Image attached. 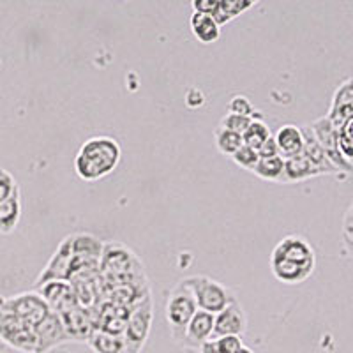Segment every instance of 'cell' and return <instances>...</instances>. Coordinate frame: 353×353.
Listing matches in <instances>:
<instances>
[{
    "mask_svg": "<svg viewBox=\"0 0 353 353\" xmlns=\"http://www.w3.org/2000/svg\"><path fill=\"white\" fill-rule=\"evenodd\" d=\"M196 311L198 305L194 302L193 293L189 292L188 286L181 281L172 290L168 301H166V321H168L173 341L181 345L189 321Z\"/></svg>",
    "mask_w": 353,
    "mask_h": 353,
    "instance_id": "4",
    "label": "cell"
},
{
    "mask_svg": "<svg viewBox=\"0 0 353 353\" xmlns=\"http://www.w3.org/2000/svg\"><path fill=\"white\" fill-rule=\"evenodd\" d=\"M122 149L115 138H88L74 157V172L85 182H96L113 173L121 163Z\"/></svg>",
    "mask_w": 353,
    "mask_h": 353,
    "instance_id": "2",
    "label": "cell"
},
{
    "mask_svg": "<svg viewBox=\"0 0 353 353\" xmlns=\"http://www.w3.org/2000/svg\"><path fill=\"white\" fill-rule=\"evenodd\" d=\"M154 321V301L152 295L141 299L137 305H132L128 318V325L124 330L125 353H141L143 346L152 330Z\"/></svg>",
    "mask_w": 353,
    "mask_h": 353,
    "instance_id": "5",
    "label": "cell"
},
{
    "mask_svg": "<svg viewBox=\"0 0 353 353\" xmlns=\"http://www.w3.org/2000/svg\"><path fill=\"white\" fill-rule=\"evenodd\" d=\"M258 156H260L261 159H267V157L279 156V152H277V147H276V141H274V137H270L269 140L265 141V143L261 145L260 149H258Z\"/></svg>",
    "mask_w": 353,
    "mask_h": 353,
    "instance_id": "33",
    "label": "cell"
},
{
    "mask_svg": "<svg viewBox=\"0 0 353 353\" xmlns=\"http://www.w3.org/2000/svg\"><path fill=\"white\" fill-rule=\"evenodd\" d=\"M283 170H285V159L279 156L276 157H267V159L258 161V165L254 166V170L251 173H254L256 176H260L261 181L267 182H281L283 179Z\"/></svg>",
    "mask_w": 353,
    "mask_h": 353,
    "instance_id": "24",
    "label": "cell"
},
{
    "mask_svg": "<svg viewBox=\"0 0 353 353\" xmlns=\"http://www.w3.org/2000/svg\"><path fill=\"white\" fill-rule=\"evenodd\" d=\"M301 132H302V140H304L302 156H304L305 159H307L309 163L314 166V170H316L320 175H337V176H341V179H345V176H343L341 173L337 172V170L329 163L325 152H323L321 145L318 143V140L314 138V134H313V131H311V128H309V124L302 125Z\"/></svg>",
    "mask_w": 353,
    "mask_h": 353,
    "instance_id": "15",
    "label": "cell"
},
{
    "mask_svg": "<svg viewBox=\"0 0 353 353\" xmlns=\"http://www.w3.org/2000/svg\"><path fill=\"white\" fill-rule=\"evenodd\" d=\"M216 345L219 353H237L244 346V343L239 336H225L216 339Z\"/></svg>",
    "mask_w": 353,
    "mask_h": 353,
    "instance_id": "32",
    "label": "cell"
},
{
    "mask_svg": "<svg viewBox=\"0 0 353 353\" xmlns=\"http://www.w3.org/2000/svg\"><path fill=\"white\" fill-rule=\"evenodd\" d=\"M39 295L43 297V301L48 304L50 311L57 314L65 313L68 309L78 305L77 297H74V292H72V286L68 281H52L46 283V285L39 286Z\"/></svg>",
    "mask_w": 353,
    "mask_h": 353,
    "instance_id": "14",
    "label": "cell"
},
{
    "mask_svg": "<svg viewBox=\"0 0 353 353\" xmlns=\"http://www.w3.org/2000/svg\"><path fill=\"white\" fill-rule=\"evenodd\" d=\"M191 32L193 36L200 41L201 44H212L216 43L221 37V27L214 21L212 17H207V14H200V12H193L191 14Z\"/></svg>",
    "mask_w": 353,
    "mask_h": 353,
    "instance_id": "21",
    "label": "cell"
},
{
    "mask_svg": "<svg viewBox=\"0 0 353 353\" xmlns=\"http://www.w3.org/2000/svg\"><path fill=\"white\" fill-rule=\"evenodd\" d=\"M71 261H72L71 235H68V237L59 244V248H57V251L53 253V256L50 258V261L46 263L43 272L37 276L34 286L39 288V286L52 281H68L69 272H71Z\"/></svg>",
    "mask_w": 353,
    "mask_h": 353,
    "instance_id": "11",
    "label": "cell"
},
{
    "mask_svg": "<svg viewBox=\"0 0 353 353\" xmlns=\"http://www.w3.org/2000/svg\"><path fill=\"white\" fill-rule=\"evenodd\" d=\"M330 124L336 129L345 125L350 119H353V80L348 78L336 88L330 103V110L327 113Z\"/></svg>",
    "mask_w": 353,
    "mask_h": 353,
    "instance_id": "13",
    "label": "cell"
},
{
    "mask_svg": "<svg viewBox=\"0 0 353 353\" xmlns=\"http://www.w3.org/2000/svg\"><path fill=\"white\" fill-rule=\"evenodd\" d=\"M36 334V353H48L55 350L57 346L69 343V337L65 334L64 325H62L61 316L57 313H50L41 323L34 327Z\"/></svg>",
    "mask_w": 353,
    "mask_h": 353,
    "instance_id": "12",
    "label": "cell"
},
{
    "mask_svg": "<svg viewBox=\"0 0 353 353\" xmlns=\"http://www.w3.org/2000/svg\"><path fill=\"white\" fill-rule=\"evenodd\" d=\"M87 345L94 353H125L124 337L112 336L101 330H94L92 336L88 337Z\"/></svg>",
    "mask_w": 353,
    "mask_h": 353,
    "instance_id": "23",
    "label": "cell"
},
{
    "mask_svg": "<svg viewBox=\"0 0 353 353\" xmlns=\"http://www.w3.org/2000/svg\"><path fill=\"white\" fill-rule=\"evenodd\" d=\"M253 119H249V117H241V115H233V113H226L223 119H221L219 128L228 129L232 132H237V134H244L245 129L249 128Z\"/></svg>",
    "mask_w": 353,
    "mask_h": 353,
    "instance_id": "29",
    "label": "cell"
},
{
    "mask_svg": "<svg viewBox=\"0 0 353 353\" xmlns=\"http://www.w3.org/2000/svg\"><path fill=\"white\" fill-rule=\"evenodd\" d=\"M72 258L83 261H99L103 253V242L92 233H72Z\"/></svg>",
    "mask_w": 353,
    "mask_h": 353,
    "instance_id": "18",
    "label": "cell"
},
{
    "mask_svg": "<svg viewBox=\"0 0 353 353\" xmlns=\"http://www.w3.org/2000/svg\"><path fill=\"white\" fill-rule=\"evenodd\" d=\"M274 141H276L277 152L283 159H290L299 154H302V147H304V140H302L301 128L293 124H285L277 129L274 134Z\"/></svg>",
    "mask_w": 353,
    "mask_h": 353,
    "instance_id": "17",
    "label": "cell"
},
{
    "mask_svg": "<svg viewBox=\"0 0 353 353\" xmlns=\"http://www.w3.org/2000/svg\"><path fill=\"white\" fill-rule=\"evenodd\" d=\"M198 350H200V353H219L217 352L216 339H209V341H205Z\"/></svg>",
    "mask_w": 353,
    "mask_h": 353,
    "instance_id": "34",
    "label": "cell"
},
{
    "mask_svg": "<svg viewBox=\"0 0 353 353\" xmlns=\"http://www.w3.org/2000/svg\"><path fill=\"white\" fill-rule=\"evenodd\" d=\"M353 119H350L345 125L337 129V150L348 163H353Z\"/></svg>",
    "mask_w": 353,
    "mask_h": 353,
    "instance_id": "27",
    "label": "cell"
},
{
    "mask_svg": "<svg viewBox=\"0 0 353 353\" xmlns=\"http://www.w3.org/2000/svg\"><path fill=\"white\" fill-rule=\"evenodd\" d=\"M21 193L20 188L14 191L9 198H6L0 203V233L9 235L17 230L18 223L21 219Z\"/></svg>",
    "mask_w": 353,
    "mask_h": 353,
    "instance_id": "19",
    "label": "cell"
},
{
    "mask_svg": "<svg viewBox=\"0 0 353 353\" xmlns=\"http://www.w3.org/2000/svg\"><path fill=\"white\" fill-rule=\"evenodd\" d=\"M228 113L253 119L254 106L251 105V101H249L245 96H235V97H232V101L228 103Z\"/></svg>",
    "mask_w": 353,
    "mask_h": 353,
    "instance_id": "30",
    "label": "cell"
},
{
    "mask_svg": "<svg viewBox=\"0 0 353 353\" xmlns=\"http://www.w3.org/2000/svg\"><path fill=\"white\" fill-rule=\"evenodd\" d=\"M17 189H18L17 179H14L8 170L0 168V203H2L6 198L11 196Z\"/></svg>",
    "mask_w": 353,
    "mask_h": 353,
    "instance_id": "31",
    "label": "cell"
},
{
    "mask_svg": "<svg viewBox=\"0 0 353 353\" xmlns=\"http://www.w3.org/2000/svg\"><path fill=\"white\" fill-rule=\"evenodd\" d=\"M253 6H256V0H219L217 2V9L214 12V21L217 25L230 23L232 20H235L237 17L244 14L248 9H251Z\"/></svg>",
    "mask_w": 353,
    "mask_h": 353,
    "instance_id": "22",
    "label": "cell"
},
{
    "mask_svg": "<svg viewBox=\"0 0 353 353\" xmlns=\"http://www.w3.org/2000/svg\"><path fill=\"white\" fill-rule=\"evenodd\" d=\"M182 283L188 286L189 292L193 293L198 309L205 313L217 314L233 301H237V295L233 293L232 288L221 285L219 281L209 276L185 277L182 279Z\"/></svg>",
    "mask_w": 353,
    "mask_h": 353,
    "instance_id": "3",
    "label": "cell"
},
{
    "mask_svg": "<svg viewBox=\"0 0 353 353\" xmlns=\"http://www.w3.org/2000/svg\"><path fill=\"white\" fill-rule=\"evenodd\" d=\"M0 309L14 314L32 329L52 313L48 304L43 301L37 292H25L12 295V297H0Z\"/></svg>",
    "mask_w": 353,
    "mask_h": 353,
    "instance_id": "6",
    "label": "cell"
},
{
    "mask_svg": "<svg viewBox=\"0 0 353 353\" xmlns=\"http://www.w3.org/2000/svg\"><path fill=\"white\" fill-rule=\"evenodd\" d=\"M214 330V314L205 313L198 309L194 316L189 321L188 329H185L184 337H182L181 345L184 348L198 350L205 341H209Z\"/></svg>",
    "mask_w": 353,
    "mask_h": 353,
    "instance_id": "16",
    "label": "cell"
},
{
    "mask_svg": "<svg viewBox=\"0 0 353 353\" xmlns=\"http://www.w3.org/2000/svg\"><path fill=\"white\" fill-rule=\"evenodd\" d=\"M214 140H216V147L221 154L232 157L233 154L241 149L242 145V137L237 134V132H232L228 129L217 128L216 132H214Z\"/></svg>",
    "mask_w": 353,
    "mask_h": 353,
    "instance_id": "26",
    "label": "cell"
},
{
    "mask_svg": "<svg viewBox=\"0 0 353 353\" xmlns=\"http://www.w3.org/2000/svg\"><path fill=\"white\" fill-rule=\"evenodd\" d=\"M316 254L311 242L301 235H288L277 242L270 256V269L277 281L301 285L313 276Z\"/></svg>",
    "mask_w": 353,
    "mask_h": 353,
    "instance_id": "1",
    "label": "cell"
},
{
    "mask_svg": "<svg viewBox=\"0 0 353 353\" xmlns=\"http://www.w3.org/2000/svg\"><path fill=\"white\" fill-rule=\"evenodd\" d=\"M320 173L314 170V166L305 159L302 154L295 157L285 159V170H283V179L279 184H293V182H304L318 176Z\"/></svg>",
    "mask_w": 353,
    "mask_h": 353,
    "instance_id": "20",
    "label": "cell"
},
{
    "mask_svg": "<svg viewBox=\"0 0 353 353\" xmlns=\"http://www.w3.org/2000/svg\"><path fill=\"white\" fill-rule=\"evenodd\" d=\"M270 137H272V132L267 128L263 119H253L251 124H249V128L245 129L244 134H242V143L251 147V149L258 150Z\"/></svg>",
    "mask_w": 353,
    "mask_h": 353,
    "instance_id": "25",
    "label": "cell"
},
{
    "mask_svg": "<svg viewBox=\"0 0 353 353\" xmlns=\"http://www.w3.org/2000/svg\"><path fill=\"white\" fill-rule=\"evenodd\" d=\"M245 330H248V314L237 299L226 305L223 311L214 314V330L210 339H219L225 336L242 337Z\"/></svg>",
    "mask_w": 353,
    "mask_h": 353,
    "instance_id": "10",
    "label": "cell"
},
{
    "mask_svg": "<svg viewBox=\"0 0 353 353\" xmlns=\"http://www.w3.org/2000/svg\"><path fill=\"white\" fill-rule=\"evenodd\" d=\"M0 339L21 353H36L37 341L32 327H28L20 318L2 309H0Z\"/></svg>",
    "mask_w": 353,
    "mask_h": 353,
    "instance_id": "7",
    "label": "cell"
},
{
    "mask_svg": "<svg viewBox=\"0 0 353 353\" xmlns=\"http://www.w3.org/2000/svg\"><path fill=\"white\" fill-rule=\"evenodd\" d=\"M237 353H254V352H253V350H251V348H248V346H242V348L239 350Z\"/></svg>",
    "mask_w": 353,
    "mask_h": 353,
    "instance_id": "35",
    "label": "cell"
},
{
    "mask_svg": "<svg viewBox=\"0 0 353 353\" xmlns=\"http://www.w3.org/2000/svg\"><path fill=\"white\" fill-rule=\"evenodd\" d=\"M233 163L239 165L241 168L248 170V172H253L254 166L258 165V161H260V156H258V150L251 149L248 145H242L241 149L232 156Z\"/></svg>",
    "mask_w": 353,
    "mask_h": 353,
    "instance_id": "28",
    "label": "cell"
},
{
    "mask_svg": "<svg viewBox=\"0 0 353 353\" xmlns=\"http://www.w3.org/2000/svg\"><path fill=\"white\" fill-rule=\"evenodd\" d=\"M309 128H311V131H313L318 143L321 145V149H323V152H325L330 165H332L339 173L345 172V175H350L353 166L352 163L343 159V156L339 154V150H337V129L330 124L329 119H327V117H320V119L311 122Z\"/></svg>",
    "mask_w": 353,
    "mask_h": 353,
    "instance_id": "8",
    "label": "cell"
},
{
    "mask_svg": "<svg viewBox=\"0 0 353 353\" xmlns=\"http://www.w3.org/2000/svg\"><path fill=\"white\" fill-rule=\"evenodd\" d=\"M59 316L69 337V343H87L88 337L96 330V311L90 309L74 305Z\"/></svg>",
    "mask_w": 353,
    "mask_h": 353,
    "instance_id": "9",
    "label": "cell"
}]
</instances>
